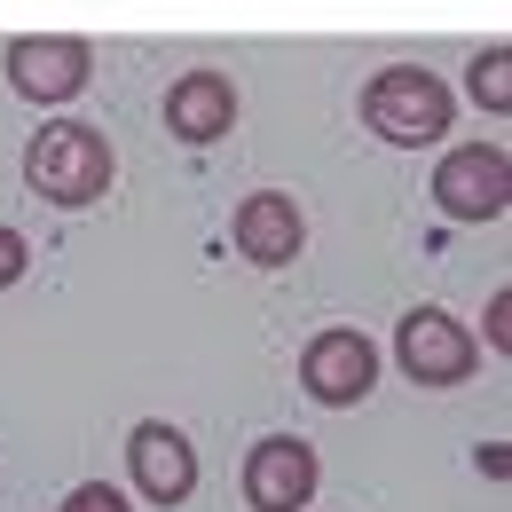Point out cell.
<instances>
[{
    "label": "cell",
    "mask_w": 512,
    "mask_h": 512,
    "mask_svg": "<svg viewBox=\"0 0 512 512\" xmlns=\"http://www.w3.org/2000/svg\"><path fill=\"white\" fill-rule=\"evenodd\" d=\"M465 87H473L481 111H497V119L512 111V48H505V40H489V48L465 64Z\"/></svg>",
    "instance_id": "8fae6325"
},
{
    "label": "cell",
    "mask_w": 512,
    "mask_h": 512,
    "mask_svg": "<svg viewBox=\"0 0 512 512\" xmlns=\"http://www.w3.org/2000/svg\"><path fill=\"white\" fill-rule=\"evenodd\" d=\"M56 512H134V505H127V489H111V481H79Z\"/></svg>",
    "instance_id": "7c38bea8"
},
{
    "label": "cell",
    "mask_w": 512,
    "mask_h": 512,
    "mask_svg": "<svg viewBox=\"0 0 512 512\" xmlns=\"http://www.w3.org/2000/svg\"><path fill=\"white\" fill-rule=\"evenodd\" d=\"M363 127L379 142H394V150H426V142H442L457 127V95L426 64H386L363 87Z\"/></svg>",
    "instance_id": "7a4b0ae2"
},
{
    "label": "cell",
    "mask_w": 512,
    "mask_h": 512,
    "mask_svg": "<svg viewBox=\"0 0 512 512\" xmlns=\"http://www.w3.org/2000/svg\"><path fill=\"white\" fill-rule=\"evenodd\" d=\"M379 386V347L355 331V323H331L300 347V394L323 410H355L363 394Z\"/></svg>",
    "instance_id": "3957f363"
},
{
    "label": "cell",
    "mask_w": 512,
    "mask_h": 512,
    "mask_svg": "<svg viewBox=\"0 0 512 512\" xmlns=\"http://www.w3.org/2000/svg\"><path fill=\"white\" fill-rule=\"evenodd\" d=\"M229 127H237V79H229V71L190 64L166 87V134H174V142L205 150V142H221Z\"/></svg>",
    "instance_id": "9c48e42d"
},
{
    "label": "cell",
    "mask_w": 512,
    "mask_h": 512,
    "mask_svg": "<svg viewBox=\"0 0 512 512\" xmlns=\"http://www.w3.org/2000/svg\"><path fill=\"white\" fill-rule=\"evenodd\" d=\"M127 473H134V497L142 505H190L197 497V449L182 426L166 418H142L127 434Z\"/></svg>",
    "instance_id": "ba28073f"
},
{
    "label": "cell",
    "mask_w": 512,
    "mask_h": 512,
    "mask_svg": "<svg viewBox=\"0 0 512 512\" xmlns=\"http://www.w3.org/2000/svg\"><path fill=\"white\" fill-rule=\"evenodd\" d=\"M481 339H489L497 355L512 347V292H489V316H481Z\"/></svg>",
    "instance_id": "5bb4252c"
},
{
    "label": "cell",
    "mask_w": 512,
    "mask_h": 512,
    "mask_svg": "<svg viewBox=\"0 0 512 512\" xmlns=\"http://www.w3.org/2000/svg\"><path fill=\"white\" fill-rule=\"evenodd\" d=\"M87 79H95V48L79 32H24V40H8V87L24 103L56 111L71 95H87Z\"/></svg>",
    "instance_id": "277c9868"
},
{
    "label": "cell",
    "mask_w": 512,
    "mask_h": 512,
    "mask_svg": "<svg viewBox=\"0 0 512 512\" xmlns=\"http://www.w3.org/2000/svg\"><path fill=\"white\" fill-rule=\"evenodd\" d=\"M316 449L300 442V434H260L253 449H245V505L253 512H300L316 505Z\"/></svg>",
    "instance_id": "52a82bcc"
},
{
    "label": "cell",
    "mask_w": 512,
    "mask_h": 512,
    "mask_svg": "<svg viewBox=\"0 0 512 512\" xmlns=\"http://www.w3.org/2000/svg\"><path fill=\"white\" fill-rule=\"evenodd\" d=\"M434 205H442V221H505L512 158L497 142H457L442 166H434Z\"/></svg>",
    "instance_id": "8992f818"
},
{
    "label": "cell",
    "mask_w": 512,
    "mask_h": 512,
    "mask_svg": "<svg viewBox=\"0 0 512 512\" xmlns=\"http://www.w3.org/2000/svg\"><path fill=\"white\" fill-rule=\"evenodd\" d=\"M394 363H402V379H418V386H465L473 363H481V339L457 316H442V308H410L394 323Z\"/></svg>",
    "instance_id": "5b68a950"
},
{
    "label": "cell",
    "mask_w": 512,
    "mask_h": 512,
    "mask_svg": "<svg viewBox=\"0 0 512 512\" xmlns=\"http://www.w3.org/2000/svg\"><path fill=\"white\" fill-rule=\"evenodd\" d=\"M111 174H119V158H111L103 127H87V119H48V127L24 142V190L40 197V205H56V213L95 205V197L111 190Z\"/></svg>",
    "instance_id": "6da1fadb"
},
{
    "label": "cell",
    "mask_w": 512,
    "mask_h": 512,
    "mask_svg": "<svg viewBox=\"0 0 512 512\" xmlns=\"http://www.w3.org/2000/svg\"><path fill=\"white\" fill-rule=\"evenodd\" d=\"M229 237H237V253L253 260V268H292L300 245H308V221H300V205L284 190H253L229 213Z\"/></svg>",
    "instance_id": "30bf717a"
},
{
    "label": "cell",
    "mask_w": 512,
    "mask_h": 512,
    "mask_svg": "<svg viewBox=\"0 0 512 512\" xmlns=\"http://www.w3.org/2000/svg\"><path fill=\"white\" fill-rule=\"evenodd\" d=\"M24 268H32V245L0 221V292H8V284H24Z\"/></svg>",
    "instance_id": "4fadbf2b"
}]
</instances>
